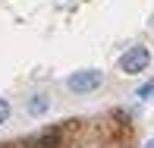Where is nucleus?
Returning a JSON list of instances; mask_svg holds the SVG:
<instances>
[{
	"mask_svg": "<svg viewBox=\"0 0 154 148\" xmlns=\"http://www.w3.org/2000/svg\"><path fill=\"white\" fill-rule=\"evenodd\" d=\"M148 63H151V51L142 47V44H135V47H129V51L120 57V69L126 76H138V73L148 69Z\"/></svg>",
	"mask_w": 154,
	"mask_h": 148,
	"instance_id": "nucleus-2",
	"label": "nucleus"
},
{
	"mask_svg": "<svg viewBox=\"0 0 154 148\" xmlns=\"http://www.w3.org/2000/svg\"><path fill=\"white\" fill-rule=\"evenodd\" d=\"M145 148H154V139H151V142H148V145H145Z\"/></svg>",
	"mask_w": 154,
	"mask_h": 148,
	"instance_id": "nucleus-7",
	"label": "nucleus"
},
{
	"mask_svg": "<svg viewBox=\"0 0 154 148\" xmlns=\"http://www.w3.org/2000/svg\"><path fill=\"white\" fill-rule=\"evenodd\" d=\"M10 120V104H6V98H0V126Z\"/></svg>",
	"mask_w": 154,
	"mask_h": 148,
	"instance_id": "nucleus-6",
	"label": "nucleus"
},
{
	"mask_svg": "<svg viewBox=\"0 0 154 148\" xmlns=\"http://www.w3.org/2000/svg\"><path fill=\"white\" fill-rule=\"evenodd\" d=\"M135 95H138V98H151V95H154V79H151V82H145V85L138 88Z\"/></svg>",
	"mask_w": 154,
	"mask_h": 148,
	"instance_id": "nucleus-5",
	"label": "nucleus"
},
{
	"mask_svg": "<svg viewBox=\"0 0 154 148\" xmlns=\"http://www.w3.org/2000/svg\"><path fill=\"white\" fill-rule=\"evenodd\" d=\"M25 110H29L32 117H44L47 110H51V98H47L44 91H38V95H32L29 101H25Z\"/></svg>",
	"mask_w": 154,
	"mask_h": 148,
	"instance_id": "nucleus-3",
	"label": "nucleus"
},
{
	"mask_svg": "<svg viewBox=\"0 0 154 148\" xmlns=\"http://www.w3.org/2000/svg\"><path fill=\"white\" fill-rule=\"evenodd\" d=\"M57 145H60V132H57V129H44V132L32 142V148H57Z\"/></svg>",
	"mask_w": 154,
	"mask_h": 148,
	"instance_id": "nucleus-4",
	"label": "nucleus"
},
{
	"mask_svg": "<svg viewBox=\"0 0 154 148\" xmlns=\"http://www.w3.org/2000/svg\"><path fill=\"white\" fill-rule=\"evenodd\" d=\"M101 82H104V73H97V69H79V73H72L66 79V88L72 95H91V91L101 88Z\"/></svg>",
	"mask_w": 154,
	"mask_h": 148,
	"instance_id": "nucleus-1",
	"label": "nucleus"
}]
</instances>
